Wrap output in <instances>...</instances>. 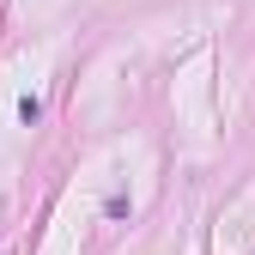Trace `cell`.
<instances>
[{
    "instance_id": "cell-1",
    "label": "cell",
    "mask_w": 255,
    "mask_h": 255,
    "mask_svg": "<svg viewBox=\"0 0 255 255\" xmlns=\"http://www.w3.org/2000/svg\"><path fill=\"white\" fill-rule=\"evenodd\" d=\"M18 122H24V128H30V122H43V104H37V98H24V104H18Z\"/></svg>"
}]
</instances>
